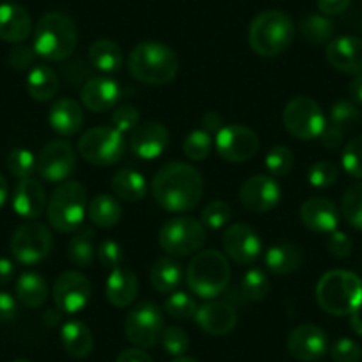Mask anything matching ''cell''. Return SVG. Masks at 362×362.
<instances>
[{
  "instance_id": "7402d4cb",
  "label": "cell",
  "mask_w": 362,
  "mask_h": 362,
  "mask_svg": "<svg viewBox=\"0 0 362 362\" xmlns=\"http://www.w3.org/2000/svg\"><path fill=\"white\" fill-rule=\"evenodd\" d=\"M196 322L210 336H226L233 332L238 323V315L231 304L224 300H214L203 304L196 313Z\"/></svg>"
},
{
  "instance_id": "4dcf8cb0",
  "label": "cell",
  "mask_w": 362,
  "mask_h": 362,
  "mask_svg": "<svg viewBox=\"0 0 362 362\" xmlns=\"http://www.w3.org/2000/svg\"><path fill=\"white\" fill-rule=\"evenodd\" d=\"M110 187H112L114 196L127 203H137V201L144 199L148 194V181L141 173L134 169L117 170L110 181Z\"/></svg>"
},
{
  "instance_id": "f546056e",
  "label": "cell",
  "mask_w": 362,
  "mask_h": 362,
  "mask_svg": "<svg viewBox=\"0 0 362 362\" xmlns=\"http://www.w3.org/2000/svg\"><path fill=\"white\" fill-rule=\"evenodd\" d=\"M27 93L36 102H50L59 90V76L50 66L37 64L27 75Z\"/></svg>"
},
{
  "instance_id": "bcb514c9",
  "label": "cell",
  "mask_w": 362,
  "mask_h": 362,
  "mask_svg": "<svg viewBox=\"0 0 362 362\" xmlns=\"http://www.w3.org/2000/svg\"><path fill=\"white\" fill-rule=\"evenodd\" d=\"M339 177V169L332 162H316L309 167L308 181L315 189H329Z\"/></svg>"
},
{
  "instance_id": "30bf717a",
  "label": "cell",
  "mask_w": 362,
  "mask_h": 362,
  "mask_svg": "<svg viewBox=\"0 0 362 362\" xmlns=\"http://www.w3.org/2000/svg\"><path fill=\"white\" fill-rule=\"evenodd\" d=\"M283 123L288 134L298 141L320 139L327 127V117L322 107L308 96H295L288 102L283 112Z\"/></svg>"
},
{
  "instance_id": "e7e4bbea",
  "label": "cell",
  "mask_w": 362,
  "mask_h": 362,
  "mask_svg": "<svg viewBox=\"0 0 362 362\" xmlns=\"http://www.w3.org/2000/svg\"><path fill=\"white\" fill-rule=\"evenodd\" d=\"M9 197V187H8V181H6V177L2 176V173H0V210L4 208L6 201H8Z\"/></svg>"
},
{
  "instance_id": "6f0895ef",
  "label": "cell",
  "mask_w": 362,
  "mask_h": 362,
  "mask_svg": "<svg viewBox=\"0 0 362 362\" xmlns=\"http://www.w3.org/2000/svg\"><path fill=\"white\" fill-rule=\"evenodd\" d=\"M344 135L346 134H344V132H341L339 128H336V127H332L330 123H327V127L323 128L322 135H320V141H322V144L325 146V148L336 149L343 144Z\"/></svg>"
},
{
  "instance_id": "7bdbcfd3",
  "label": "cell",
  "mask_w": 362,
  "mask_h": 362,
  "mask_svg": "<svg viewBox=\"0 0 362 362\" xmlns=\"http://www.w3.org/2000/svg\"><path fill=\"white\" fill-rule=\"evenodd\" d=\"M211 151V135L203 128L190 132L183 141V155L194 162H203Z\"/></svg>"
},
{
  "instance_id": "e0dca14e",
  "label": "cell",
  "mask_w": 362,
  "mask_h": 362,
  "mask_svg": "<svg viewBox=\"0 0 362 362\" xmlns=\"http://www.w3.org/2000/svg\"><path fill=\"white\" fill-rule=\"evenodd\" d=\"M222 247L226 256L238 264H252L263 249L257 233L245 222H236L226 228Z\"/></svg>"
},
{
  "instance_id": "d4e9b609",
  "label": "cell",
  "mask_w": 362,
  "mask_h": 362,
  "mask_svg": "<svg viewBox=\"0 0 362 362\" xmlns=\"http://www.w3.org/2000/svg\"><path fill=\"white\" fill-rule=\"evenodd\" d=\"M33 34L30 15L18 4L4 2L0 4V40L6 43L20 45Z\"/></svg>"
},
{
  "instance_id": "ffe728a7",
  "label": "cell",
  "mask_w": 362,
  "mask_h": 362,
  "mask_svg": "<svg viewBox=\"0 0 362 362\" xmlns=\"http://www.w3.org/2000/svg\"><path fill=\"white\" fill-rule=\"evenodd\" d=\"M121 86L110 76L89 78L80 89L82 105L90 112H107L114 109L121 100Z\"/></svg>"
},
{
  "instance_id": "9f6ffc18",
  "label": "cell",
  "mask_w": 362,
  "mask_h": 362,
  "mask_svg": "<svg viewBox=\"0 0 362 362\" xmlns=\"http://www.w3.org/2000/svg\"><path fill=\"white\" fill-rule=\"evenodd\" d=\"M16 298L8 291H0V323L11 322L16 316Z\"/></svg>"
},
{
  "instance_id": "8d00e7d4",
  "label": "cell",
  "mask_w": 362,
  "mask_h": 362,
  "mask_svg": "<svg viewBox=\"0 0 362 362\" xmlns=\"http://www.w3.org/2000/svg\"><path fill=\"white\" fill-rule=\"evenodd\" d=\"M302 37L313 45H325L334 36L332 20L325 15H308L298 23Z\"/></svg>"
},
{
  "instance_id": "4316f807",
  "label": "cell",
  "mask_w": 362,
  "mask_h": 362,
  "mask_svg": "<svg viewBox=\"0 0 362 362\" xmlns=\"http://www.w3.org/2000/svg\"><path fill=\"white\" fill-rule=\"evenodd\" d=\"M48 123L59 135L71 137L78 134L83 124L82 107L71 98H59L48 110Z\"/></svg>"
},
{
  "instance_id": "7dc6e473",
  "label": "cell",
  "mask_w": 362,
  "mask_h": 362,
  "mask_svg": "<svg viewBox=\"0 0 362 362\" xmlns=\"http://www.w3.org/2000/svg\"><path fill=\"white\" fill-rule=\"evenodd\" d=\"M160 343H162L163 350L167 351L173 357H181L185 355V351L189 350V334L177 325H170L167 329H163L162 337H160Z\"/></svg>"
},
{
  "instance_id": "816d5d0a",
  "label": "cell",
  "mask_w": 362,
  "mask_h": 362,
  "mask_svg": "<svg viewBox=\"0 0 362 362\" xmlns=\"http://www.w3.org/2000/svg\"><path fill=\"white\" fill-rule=\"evenodd\" d=\"M330 357L334 362H358L362 358V350L350 337H341L330 348Z\"/></svg>"
},
{
  "instance_id": "5b68a950",
  "label": "cell",
  "mask_w": 362,
  "mask_h": 362,
  "mask_svg": "<svg viewBox=\"0 0 362 362\" xmlns=\"http://www.w3.org/2000/svg\"><path fill=\"white\" fill-rule=\"evenodd\" d=\"M295 25L290 16L277 9H267L254 16L249 25V45L259 57H277L290 47Z\"/></svg>"
},
{
  "instance_id": "ab89813d",
  "label": "cell",
  "mask_w": 362,
  "mask_h": 362,
  "mask_svg": "<svg viewBox=\"0 0 362 362\" xmlns=\"http://www.w3.org/2000/svg\"><path fill=\"white\" fill-rule=\"evenodd\" d=\"M268 290H270V283L268 277L261 268H250L243 276L242 284H240V291L242 297L249 302H259L267 297Z\"/></svg>"
},
{
  "instance_id": "003e7915",
  "label": "cell",
  "mask_w": 362,
  "mask_h": 362,
  "mask_svg": "<svg viewBox=\"0 0 362 362\" xmlns=\"http://www.w3.org/2000/svg\"><path fill=\"white\" fill-rule=\"evenodd\" d=\"M11 362H29V361H27V358H15V361Z\"/></svg>"
},
{
  "instance_id": "9c48e42d",
  "label": "cell",
  "mask_w": 362,
  "mask_h": 362,
  "mask_svg": "<svg viewBox=\"0 0 362 362\" xmlns=\"http://www.w3.org/2000/svg\"><path fill=\"white\" fill-rule=\"evenodd\" d=\"M206 242V228L192 217H174L162 226L158 243L169 256L187 257L201 250Z\"/></svg>"
},
{
  "instance_id": "680465c9",
  "label": "cell",
  "mask_w": 362,
  "mask_h": 362,
  "mask_svg": "<svg viewBox=\"0 0 362 362\" xmlns=\"http://www.w3.org/2000/svg\"><path fill=\"white\" fill-rule=\"evenodd\" d=\"M201 124H203V130L208 132L210 135H217L218 132L222 130V127H224V121H222V116L218 112H215V110H208L206 114L203 116V119H201Z\"/></svg>"
},
{
  "instance_id": "44dd1931",
  "label": "cell",
  "mask_w": 362,
  "mask_h": 362,
  "mask_svg": "<svg viewBox=\"0 0 362 362\" xmlns=\"http://www.w3.org/2000/svg\"><path fill=\"white\" fill-rule=\"evenodd\" d=\"M169 130L162 123L149 121L142 123L132 132L130 148L135 156L142 160H155L162 156L169 146Z\"/></svg>"
},
{
  "instance_id": "ba28073f",
  "label": "cell",
  "mask_w": 362,
  "mask_h": 362,
  "mask_svg": "<svg viewBox=\"0 0 362 362\" xmlns=\"http://www.w3.org/2000/svg\"><path fill=\"white\" fill-rule=\"evenodd\" d=\"M76 149L78 155L93 165H114L127 151V139L124 134L117 132L114 127L89 128L78 139Z\"/></svg>"
},
{
  "instance_id": "7a4b0ae2",
  "label": "cell",
  "mask_w": 362,
  "mask_h": 362,
  "mask_svg": "<svg viewBox=\"0 0 362 362\" xmlns=\"http://www.w3.org/2000/svg\"><path fill=\"white\" fill-rule=\"evenodd\" d=\"M128 71L146 86H163L176 78L180 59L176 52L158 41H142L128 55Z\"/></svg>"
},
{
  "instance_id": "60d3db41",
  "label": "cell",
  "mask_w": 362,
  "mask_h": 362,
  "mask_svg": "<svg viewBox=\"0 0 362 362\" xmlns=\"http://www.w3.org/2000/svg\"><path fill=\"white\" fill-rule=\"evenodd\" d=\"M361 121V110L355 105L354 102H346V100H341V102H336L330 109V116L327 123H330L332 127L339 128L341 132H350L354 130L355 127Z\"/></svg>"
},
{
  "instance_id": "4fadbf2b",
  "label": "cell",
  "mask_w": 362,
  "mask_h": 362,
  "mask_svg": "<svg viewBox=\"0 0 362 362\" xmlns=\"http://www.w3.org/2000/svg\"><path fill=\"white\" fill-rule=\"evenodd\" d=\"M76 165V155L68 141H52L36 156V173L48 183H62L71 176Z\"/></svg>"
},
{
  "instance_id": "f907efd6",
  "label": "cell",
  "mask_w": 362,
  "mask_h": 362,
  "mask_svg": "<svg viewBox=\"0 0 362 362\" xmlns=\"http://www.w3.org/2000/svg\"><path fill=\"white\" fill-rule=\"evenodd\" d=\"M96 257H98V263L105 270H114V268L121 267V263H123V247L116 240H103L98 245V250H96Z\"/></svg>"
},
{
  "instance_id": "f1b7e54d",
  "label": "cell",
  "mask_w": 362,
  "mask_h": 362,
  "mask_svg": "<svg viewBox=\"0 0 362 362\" xmlns=\"http://www.w3.org/2000/svg\"><path fill=\"white\" fill-rule=\"evenodd\" d=\"M302 249L291 243H276L264 254V264L276 276H288L302 264Z\"/></svg>"
},
{
  "instance_id": "603a6c76",
  "label": "cell",
  "mask_w": 362,
  "mask_h": 362,
  "mask_svg": "<svg viewBox=\"0 0 362 362\" xmlns=\"http://www.w3.org/2000/svg\"><path fill=\"white\" fill-rule=\"evenodd\" d=\"M47 203V192H45L40 181L34 180V177L20 180L15 185L11 204L15 214L20 215V217L34 221V218H37L43 214Z\"/></svg>"
},
{
  "instance_id": "6da1fadb",
  "label": "cell",
  "mask_w": 362,
  "mask_h": 362,
  "mask_svg": "<svg viewBox=\"0 0 362 362\" xmlns=\"http://www.w3.org/2000/svg\"><path fill=\"white\" fill-rule=\"evenodd\" d=\"M153 197L169 214H187L199 204L204 180L196 167L183 162L165 163L153 177Z\"/></svg>"
},
{
  "instance_id": "91938a15",
  "label": "cell",
  "mask_w": 362,
  "mask_h": 362,
  "mask_svg": "<svg viewBox=\"0 0 362 362\" xmlns=\"http://www.w3.org/2000/svg\"><path fill=\"white\" fill-rule=\"evenodd\" d=\"M116 362H153V358L142 348H128V350H123L117 355Z\"/></svg>"
},
{
  "instance_id": "836d02e7",
  "label": "cell",
  "mask_w": 362,
  "mask_h": 362,
  "mask_svg": "<svg viewBox=\"0 0 362 362\" xmlns=\"http://www.w3.org/2000/svg\"><path fill=\"white\" fill-rule=\"evenodd\" d=\"M16 297L27 308H41L48 298V284L45 277L36 272H23L16 281Z\"/></svg>"
},
{
  "instance_id": "8fae6325",
  "label": "cell",
  "mask_w": 362,
  "mask_h": 362,
  "mask_svg": "<svg viewBox=\"0 0 362 362\" xmlns=\"http://www.w3.org/2000/svg\"><path fill=\"white\" fill-rule=\"evenodd\" d=\"M163 332V313L153 302H141L124 318L127 339L137 348H151Z\"/></svg>"
},
{
  "instance_id": "d6a6232c",
  "label": "cell",
  "mask_w": 362,
  "mask_h": 362,
  "mask_svg": "<svg viewBox=\"0 0 362 362\" xmlns=\"http://www.w3.org/2000/svg\"><path fill=\"white\" fill-rule=\"evenodd\" d=\"M149 281L158 293H173L183 281V268L170 257H160L153 263Z\"/></svg>"
},
{
  "instance_id": "94428289",
  "label": "cell",
  "mask_w": 362,
  "mask_h": 362,
  "mask_svg": "<svg viewBox=\"0 0 362 362\" xmlns=\"http://www.w3.org/2000/svg\"><path fill=\"white\" fill-rule=\"evenodd\" d=\"M13 276H15V264L8 257H0V286H6L11 283Z\"/></svg>"
},
{
  "instance_id": "c3c4849f",
  "label": "cell",
  "mask_w": 362,
  "mask_h": 362,
  "mask_svg": "<svg viewBox=\"0 0 362 362\" xmlns=\"http://www.w3.org/2000/svg\"><path fill=\"white\" fill-rule=\"evenodd\" d=\"M341 165L351 177L362 180V135L351 139L344 146V151L341 155Z\"/></svg>"
},
{
  "instance_id": "03108f58",
  "label": "cell",
  "mask_w": 362,
  "mask_h": 362,
  "mask_svg": "<svg viewBox=\"0 0 362 362\" xmlns=\"http://www.w3.org/2000/svg\"><path fill=\"white\" fill-rule=\"evenodd\" d=\"M173 362H197V361H196V358H192V357H185V355H181V357L174 358Z\"/></svg>"
},
{
  "instance_id": "6125c7cd",
  "label": "cell",
  "mask_w": 362,
  "mask_h": 362,
  "mask_svg": "<svg viewBox=\"0 0 362 362\" xmlns=\"http://www.w3.org/2000/svg\"><path fill=\"white\" fill-rule=\"evenodd\" d=\"M348 95L351 102L362 105V75H355L351 82L348 83Z\"/></svg>"
},
{
  "instance_id": "f35d334b",
  "label": "cell",
  "mask_w": 362,
  "mask_h": 362,
  "mask_svg": "<svg viewBox=\"0 0 362 362\" xmlns=\"http://www.w3.org/2000/svg\"><path fill=\"white\" fill-rule=\"evenodd\" d=\"M197 305L196 298L187 291H173L163 302V311L174 320H190L196 316Z\"/></svg>"
},
{
  "instance_id": "52a82bcc",
  "label": "cell",
  "mask_w": 362,
  "mask_h": 362,
  "mask_svg": "<svg viewBox=\"0 0 362 362\" xmlns=\"http://www.w3.org/2000/svg\"><path fill=\"white\" fill-rule=\"evenodd\" d=\"M87 214L86 187L78 181L59 183L47 203L48 222L59 233H75L82 228Z\"/></svg>"
},
{
  "instance_id": "cb8c5ba5",
  "label": "cell",
  "mask_w": 362,
  "mask_h": 362,
  "mask_svg": "<svg viewBox=\"0 0 362 362\" xmlns=\"http://www.w3.org/2000/svg\"><path fill=\"white\" fill-rule=\"evenodd\" d=\"M300 221L313 233H332L339 224V210L325 197H311L300 206Z\"/></svg>"
},
{
  "instance_id": "2e32d148",
  "label": "cell",
  "mask_w": 362,
  "mask_h": 362,
  "mask_svg": "<svg viewBox=\"0 0 362 362\" xmlns=\"http://www.w3.org/2000/svg\"><path fill=\"white\" fill-rule=\"evenodd\" d=\"M90 298V283L82 272H62L54 283V302L61 313L76 315Z\"/></svg>"
},
{
  "instance_id": "3957f363",
  "label": "cell",
  "mask_w": 362,
  "mask_h": 362,
  "mask_svg": "<svg viewBox=\"0 0 362 362\" xmlns=\"http://www.w3.org/2000/svg\"><path fill=\"white\" fill-rule=\"evenodd\" d=\"M316 300L325 313L350 316L362 308V279L348 270H330L316 284Z\"/></svg>"
},
{
  "instance_id": "d6986e66",
  "label": "cell",
  "mask_w": 362,
  "mask_h": 362,
  "mask_svg": "<svg viewBox=\"0 0 362 362\" xmlns=\"http://www.w3.org/2000/svg\"><path fill=\"white\" fill-rule=\"evenodd\" d=\"M327 62L344 75H362V40L337 36L327 43Z\"/></svg>"
},
{
  "instance_id": "484cf974",
  "label": "cell",
  "mask_w": 362,
  "mask_h": 362,
  "mask_svg": "<svg viewBox=\"0 0 362 362\" xmlns=\"http://www.w3.org/2000/svg\"><path fill=\"white\" fill-rule=\"evenodd\" d=\"M139 293V281L128 268L117 267L110 270L105 284V297L114 308H128Z\"/></svg>"
},
{
  "instance_id": "1f68e13d",
  "label": "cell",
  "mask_w": 362,
  "mask_h": 362,
  "mask_svg": "<svg viewBox=\"0 0 362 362\" xmlns=\"http://www.w3.org/2000/svg\"><path fill=\"white\" fill-rule=\"evenodd\" d=\"M87 214H89L93 224L98 226V228L109 229L114 228L121 221L123 208H121V203L116 199V196L102 192L90 199L89 206H87Z\"/></svg>"
},
{
  "instance_id": "83f0119b",
  "label": "cell",
  "mask_w": 362,
  "mask_h": 362,
  "mask_svg": "<svg viewBox=\"0 0 362 362\" xmlns=\"http://www.w3.org/2000/svg\"><path fill=\"white\" fill-rule=\"evenodd\" d=\"M61 341L64 350L75 358H86L95 346L93 332L80 320H71V322H66L62 325Z\"/></svg>"
},
{
  "instance_id": "9a60e30c",
  "label": "cell",
  "mask_w": 362,
  "mask_h": 362,
  "mask_svg": "<svg viewBox=\"0 0 362 362\" xmlns=\"http://www.w3.org/2000/svg\"><path fill=\"white\" fill-rule=\"evenodd\" d=\"M240 201L243 206L254 214H267L281 203L283 189L274 176L256 174L240 187Z\"/></svg>"
},
{
  "instance_id": "7c38bea8",
  "label": "cell",
  "mask_w": 362,
  "mask_h": 362,
  "mask_svg": "<svg viewBox=\"0 0 362 362\" xmlns=\"http://www.w3.org/2000/svg\"><path fill=\"white\" fill-rule=\"evenodd\" d=\"M54 238L41 222H25L15 229L9 242L13 257L22 264H36L50 254Z\"/></svg>"
},
{
  "instance_id": "5bb4252c",
  "label": "cell",
  "mask_w": 362,
  "mask_h": 362,
  "mask_svg": "<svg viewBox=\"0 0 362 362\" xmlns=\"http://www.w3.org/2000/svg\"><path fill=\"white\" fill-rule=\"evenodd\" d=\"M215 148L221 158L231 163H242L252 158L259 149L257 134L243 124H226L215 135Z\"/></svg>"
},
{
  "instance_id": "681fc988",
  "label": "cell",
  "mask_w": 362,
  "mask_h": 362,
  "mask_svg": "<svg viewBox=\"0 0 362 362\" xmlns=\"http://www.w3.org/2000/svg\"><path fill=\"white\" fill-rule=\"evenodd\" d=\"M139 124H141V114H139L137 107L130 105V103L116 107V110L112 112V127L121 134L134 132Z\"/></svg>"
},
{
  "instance_id": "d590c367",
  "label": "cell",
  "mask_w": 362,
  "mask_h": 362,
  "mask_svg": "<svg viewBox=\"0 0 362 362\" xmlns=\"http://www.w3.org/2000/svg\"><path fill=\"white\" fill-rule=\"evenodd\" d=\"M95 231L93 228H80L68 243V259L75 267L87 268L95 261Z\"/></svg>"
},
{
  "instance_id": "11a10c76",
  "label": "cell",
  "mask_w": 362,
  "mask_h": 362,
  "mask_svg": "<svg viewBox=\"0 0 362 362\" xmlns=\"http://www.w3.org/2000/svg\"><path fill=\"white\" fill-rule=\"evenodd\" d=\"M351 0H316L318 11L325 16H336L350 8Z\"/></svg>"
},
{
  "instance_id": "ac0fdd59",
  "label": "cell",
  "mask_w": 362,
  "mask_h": 362,
  "mask_svg": "<svg viewBox=\"0 0 362 362\" xmlns=\"http://www.w3.org/2000/svg\"><path fill=\"white\" fill-rule=\"evenodd\" d=\"M288 351L300 362L320 361L329 351V337L315 323H302L288 334Z\"/></svg>"
},
{
  "instance_id": "be15d7a7",
  "label": "cell",
  "mask_w": 362,
  "mask_h": 362,
  "mask_svg": "<svg viewBox=\"0 0 362 362\" xmlns=\"http://www.w3.org/2000/svg\"><path fill=\"white\" fill-rule=\"evenodd\" d=\"M350 327L355 334L362 336V316L361 311H355L350 315Z\"/></svg>"
},
{
  "instance_id": "277c9868",
  "label": "cell",
  "mask_w": 362,
  "mask_h": 362,
  "mask_svg": "<svg viewBox=\"0 0 362 362\" xmlns=\"http://www.w3.org/2000/svg\"><path fill=\"white\" fill-rule=\"evenodd\" d=\"M78 33L68 15L52 11L40 18L34 29V50L45 61L61 62L75 52Z\"/></svg>"
},
{
  "instance_id": "f5cc1de1",
  "label": "cell",
  "mask_w": 362,
  "mask_h": 362,
  "mask_svg": "<svg viewBox=\"0 0 362 362\" xmlns=\"http://www.w3.org/2000/svg\"><path fill=\"white\" fill-rule=\"evenodd\" d=\"M37 54L34 50V47H29V45H16L8 55V64L11 66L16 71H25V69H33L34 61H36Z\"/></svg>"
},
{
  "instance_id": "ee69618b",
  "label": "cell",
  "mask_w": 362,
  "mask_h": 362,
  "mask_svg": "<svg viewBox=\"0 0 362 362\" xmlns=\"http://www.w3.org/2000/svg\"><path fill=\"white\" fill-rule=\"evenodd\" d=\"M293 163L295 156L291 153V149L286 148V146H276V148H272L267 153V156H264V167H267V170L274 177L286 176L293 169Z\"/></svg>"
},
{
  "instance_id": "8992f818",
  "label": "cell",
  "mask_w": 362,
  "mask_h": 362,
  "mask_svg": "<svg viewBox=\"0 0 362 362\" xmlns=\"http://www.w3.org/2000/svg\"><path fill=\"white\" fill-rule=\"evenodd\" d=\"M187 284L199 298H215L228 288L231 267L228 256L215 249L201 250L187 267Z\"/></svg>"
},
{
  "instance_id": "b9f144b4",
  "label": "cell",
  "mask_w": 362,
  "mask_h": 362,
  "mask_svg": "<svg viewBox=\"0 0 362 362\" xmlns=\"http://www.w3.org/2000/svg\"><path fill=\"white\" fill-rule=\"evenodd\" d=\"M6 167L18 180L33 177V174L36 173V156L29 149L16 148L6 158Z\"/></svg>"
},
{
  "instance_id": "f6af8a7d",
  "label": "cell",
  "mask_w": 362,
  "mask_h": 362,
  "mask_svg": "<svg viewBox=\"0 0 362 362\" xmlns=\"http://www.w3.org/2000/svg\"><path fill=\"white\" fill-rule=\"evenodd\" d=\"M229 221H231V206L226 201H214L201 211V224L206 229L217 231L226 228Z\"/></svg>"
},
{
  "instance_id": "e575fe53",
  "label": "cell",
  "mask_w": 362,
  "mask_h": 362,
  "mask_svg": "<svg viewBox=\"0 0 362 362\" xmlns=\"http://www.w3.org/2000/svg\"><path fill=\"white\" fill-rule=\"evenodd\" d=\"M90 64L102 73H117L123 66V50L110 40H98L89 47Z\"/></svg>"
},
{
  "instance_id": "db71d44e",
  "label": "cell",
  "mask_w": 362,
  "mask_h": 362,
  "mask_svg": "<svg viewBox=\"0 0 362 362\" xmlns=\"http://www.w3.org/2000/svg\"><path fill=\"white\" fill-rule=\"evenodd\" d=\"M327 250H329L334 257H339V259L348 257L351 252L350 236L343 231H337V229L332 231L330 233L329 240H327Z\"/></svg>"
},
{
  "instance_id": "74e56055",
  "label": "cell",
  "mask_w": 362,
  "mask_h": 362,
  "mask_svg": "<svg viewBox=\"0 0 362 362\" xmlns=\"http://www.w3.org/2000/svg\"><path fill=\"white\" fill-rule=\"evenodd\" d=\"M341 211L351 228L362 231V181L348 187L341 201Z\"/></svg>"
}]
</instances>
